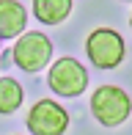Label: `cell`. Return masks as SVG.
Masks as SVG:
<instances>
[{
    "label": "cell",
    "instance_id": "cell-1",
    "mask_svg": "<svg viewBox=\"0 0 132 135\" xmlns=\"http://www.w3.org/2000/svg\"><path fill=\"white\" fill-rule=\"evenodd\" d=\"M129 94L118 85H99L91 94V113L102 127H121L129 119Z\"/></svg>",
    "mask_w": 132,
    "mask_h": 135
},
{
    "label": "cell",
    "instance_id": "cell-2",
    "mask_svg": "<svg viewBox=\"0 0 132 135\" xmlns=\"http://www.w3.org/2000/svg\"><path fill=\"white\" fill-rule=\"evenodd\" d=\"M11 55H14V64L22 72H41L52 58V41L39 30H31V33L22 30L17 36V44L11 50Z\"/></svg>",
    "mask_w": 132,
    "mask_h": 135
},
{
    "label": "cell",
    "instance_id": "cell-3",
    "mask_svg": "<svg viewBox=\"0 0 132 135\" xmlns=\"http://www.w3.org/2000/svg\"><path fill=\"white\" fill-rule=\"evenodd\" d=\"M85 52H88L94 66H99V69H116L124 61L127 47H124V39L113 28H97L85 39Z\"/></svg>",
    "mask_w": 132,
    "mask_h": 135
},
{
    "label": "cell",
    "instance_id": "cell-4",
    "mask_svg": "<svg viewBox=\"0 0 132 135\" xmlns=\"http://www.w3.org/2000/svg\"><path fill=\"white\" fill-rule=\"evenodd\" d=\"M47 83L55 91L58 97H80L88 85V72L80 61L74 58H61L50 66V75H47Z\"/></svg>",
    "mask_w": 132,
    "mask_h": 135
},
{
    "label": "cell",
    "instance_id": "cell-5",
    "mask_svg": "<svg viewBox=\"0 0 132 135\" xmlns=\"http://www.w3.org/2000/svg\"><path fill=\"white\" fill-rule=\"evenodd\" d=\"M28 130L33 135H63L69 130V113L55 99H39L28 113Z\"/></svg>",
    "mask_w": 132,
    "mask_h": 135
},
{
    "label": "cell",
    "instance_id": "cell-6",
    "mask_svg": "<svg viewBox=\"0 0 132 135\" xmlns=\"http://www.w3.org/2000/svg\"><path fill=\"white\" fill-rule=\"evenodd\" d=\"M28 25V11L17 0H0V41L17 39Z\"/></svg>",
    "mask_w": 132,
    "mask_h": 135
},
{
    "label": "cell",
    "instance_id": "cell-7",
    "mask_svg": "<svg viewBox=\"0 0 132 135\" xmlns=\"http://www.w3.org/2000/svg\"><path fill=\"white\" fill-rule=\"evenodd\" d=\"M72 14V0H33V17L44 25H58Z\"/></svg>",
    "mask_w": 132,
    "mask_h": 135
},
{
    "label": "cell",
    "instance_id": "cell-8",
    "mask_svg": "<svg viewBox=\"0 0 132 135\" xmlns=\"http://www.w3.org/2000/svg\"><path fill=\"white\" fill-rule=\"evenodd\" d=\"M25 99V91L14 77H0V116L14 113Z\"/></svg>",
    "mask_w": 132,
    "mask_h": 135
}]
</instances>
